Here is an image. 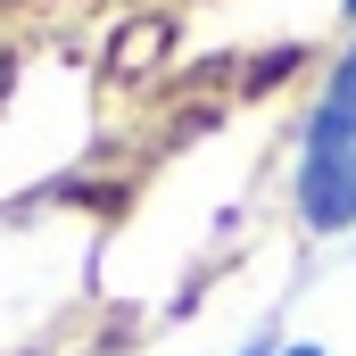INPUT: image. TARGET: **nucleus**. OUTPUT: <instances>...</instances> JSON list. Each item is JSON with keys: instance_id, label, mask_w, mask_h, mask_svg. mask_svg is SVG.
Here are the masks:
<instances>
[{"instance_id": "3", "label": "nucleus", "mask_w": 356, "mask_h": 356, "mask_svg": "<svg viewBox=\"0 0 356 356\" xmlns=\"http://www.w3.org/2000/svg\"><path fill=\"white\" fill-rule=\"evenodd\" d=\"M340 8H348V17H356V0H340Z\"/></svg>"}, {"instance_id": "1", "label": "nucleus", "mask_w": 356, "mask_h": 356, "mask_svg": "<svg viewBox=\"0 0 356 356\" xmlns=\"http://www.w3.org/2000/svg\"><path fill=\"white\" fill-rule=\"evenodd\" d=\"M298 216L315 232H356V42L332 67L315 124H307V149H298Z\"/></svg>"}, {"instance_id": "2", "label": "nucleus", "mask_w": 356, "mask_h": 356, "mask_svg": "<svg viewBox=\"0 0 356 356\" xmlns=\"http://www.w3.org/2000/svg\"><path fill=\"white\" fill-rule=\"evenodd\" d=\"M257 356H323L315 340H290V348H257Z\"/></svg>"}]
</instances>
